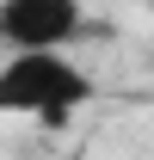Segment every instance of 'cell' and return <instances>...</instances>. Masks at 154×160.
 Wrapping results in <instances>:
<instances>
[{"instance_id": "cell-1", "label": "cell", "mask_w": 154, "mask_h": 160, "mask_svg": "<svg viewBox=\"0 0 154 160\" xmlns=\"http://www.w3.org/2000/svg\"><path fill=\"white\" fill-rule=\"evenodd\" d=\"M93 92H99V80L68 49H6L0 56V117H37L56 129Z\"/></svg>"}, {"instance_id": "cell-2", "label": "cell", "mask_w": 154, "mask_h": 160, "mask_svg": "<svg viewBox=\"0 0 154 160\" xmlns=\"http://www.w3.org/2000/svg\"><path fill=\"white\" fill-rule=\"evenodd\" d=\"M86 31V0H0V49H74Z\"/></svg>"}]
</instances>
